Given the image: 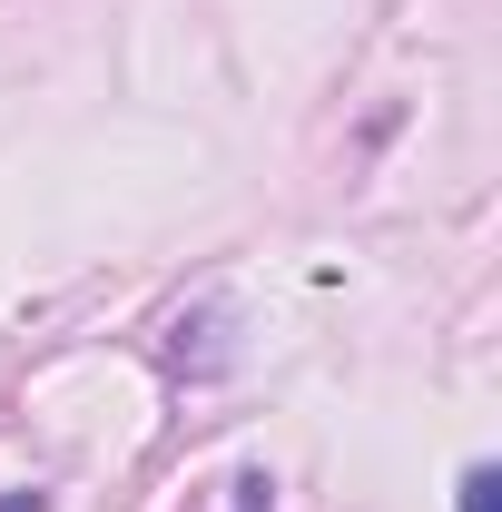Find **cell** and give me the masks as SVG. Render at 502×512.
<instances>
[{
	"label": "cell",
	"instance_id": "1",
	"mask_svg": "<svg viewBox=\"0 0 502 512\" xmlns=\"http://www.w3.org/2000/svg\"><path fill=\"white\" fill-rule=\"evenodd\" d=\"M453 503H463V512H502V473H493V463H473V473H463V493H453Z\"/></svg>",
	"mask_w": 502,
	"mask_h": 512
},
{
	"label": "cell",
	"instance_id": "3",
	"mask_svg": "<svg viewBox=\"0 0 502 512\" xmlns=\"http://www.w3.org/2000/svg\"><path fill=\"white\" fill-rule=\"evenodd\" d=\"M237 512H266V483H247V503H237Z\"/></svg>",
	"mask_w": 502,
	"mask_h": 512
},
{
	"label": "cell",
	"instance_id": "2",
	"mask_svg": "<svg viewBox=\"0 0 502 512\" xmlns=\"http://www.w3.org/2000/svg\"><path fill=\"white\" fill-rule=\"evenodd\" d=\"M0 512H50V503H40V493H10V503H0Z\"/></svg>",
	"mask_w": 502,
	"mask_h": 512
}]
</instances>
